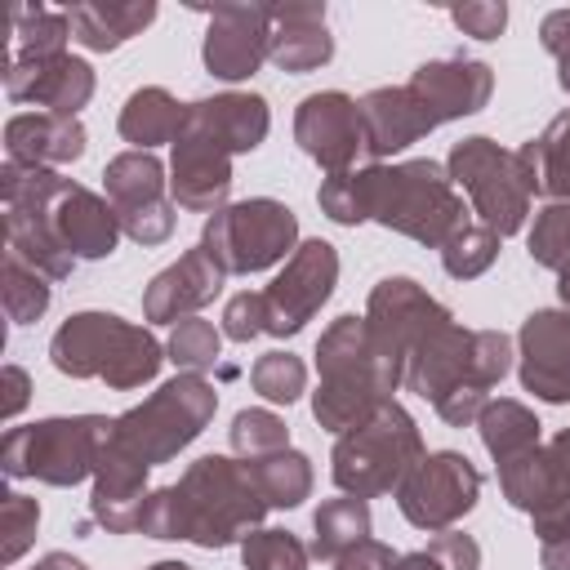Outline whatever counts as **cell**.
<instances>
[{"mask_svg":"<svg viewBox=\"0 0 570 570\" xmlns=\"http://www.w3.org/2000/svg\"><path fill=\"white\" fill-rule=\"evenodd\" d=\"M316 374H321V387L312 392V419L334 436L361 428L405 383L401 370H392L379 356L370 325L356 312H343L316 338Z\"/></svg>","mask_w":570,"mask_h":570,"instance_id":"cell-1","label":"cell"},{"mask_svg":"<svg viewBox=\"0 0 570 570\" xmlns=\"http://www.w3.org/2000/svg\"><path fill=\"white\" fill-rule=\"evenodd\" d=\"M365 218L387 232H401L428 249H441L459 227H468L463 196L454 191L445 165L419 156L396 165H365L356 169Z\"/></svg>","mask_w":570,"mask_h":570,"instance_id":"cell-2","label":"cell"},{"mask_svg":"<svg viewBox=\"0 0 570 570\" xmlns=\"http://www.w3.org/2000/svg\"><path fill=\"white\" fill-rule=\"evenodd\" d=\"M49 361L67 379H102L111 392H134L160 374L165 347L147 325L116 312H76L53 330Z\"/></svg>","mask_w":570,"mask_h":570,"instance_id":"cell-3","label":"cell"},{"mask_svg":"<svg viewBox=\"0 0 570 570\" xmlns=\"http://www.w3.org/2000/svg\"><path fill=\"white\" fill-rule=\"evenodd\" d=\"M174 485L183 499V539L196 548H227L267 517V499L245 459L200 454Z\"/></svg>","mask_w":570,"mask_h":570,"instance_id":"cell-4","label":"cell"},{"mask_svg":"<svg viewBox=\"0 0 570 570\" xmlns=\"http://www.w3.org/2000/svg\"><path fill=\"white\" fill-rule=\"evenodd\" d=\"M214 410H218V392L205 374H174L147 401L116 414L111 445L147 468L169 463L178 450H187L214 423Z\"/></svg>","mask_w":570,"mask_h":570,"instance_id":"cell-5","label":"cell"},{"mask_svg":"<svg viewBox=\"0 0 570 570\" xmlns=\"http://www.w3.org/2000/svg\"><path fill=\"white\" fill-rule=\"evenodd\" d=\"M423 432L414 414L401 401H387L374 410L361 428L343 432L330 450V476L343 494L356 499H379L405 481V472L423 459Z\"/></svg>","mask_w":570,"mask_h":570,"instance_id":"cell-6","label":"cell"},{"mask_svg":"<svg viewBox=\"0 0 570 570\" xmlns=\"http://www.w3.org/2000/svg\"><path fill=\"white\" fill-rule=\"evenodd\" d=\"M107 436V414H58L27 428H9L0 441V468L9 481L31 476L45 485H80L85 476H94Z\"/></svg>","mask_w":570,"mask_h":570,"instance_id":"cell-7","label":"cell"},{"mask_svg":"<svg viewBox=\"0 0 570 570\" xmlns=\"http://www.w3.org/2000/svg\"><path fill=\"white\" fill-rule=\"evenodd\" d=\"M445 174L454 187L468 191L481 227H490L494 236H517L525 227L530 200H534V178H530L521 151H508L494 138L472 134L450 147Z\"/></svg>","mask_w":570,"mask_h":570,"instance_id":"cell-8","label":"cell"},{"mask_svg":"<svg viewBox=\"0 0 570 570\" xmlns=\"http://www.w3.org/2000/svg\"><path fill=\"white\" fill-rule=\"evenodd\" d=\"M200 245L227 276H254L298 249V214L285 200L249 196L209 214Z\"/></svg>","mask_w":570,"mask_h":570,"instance_id":"cell-9","label":"cell"},{"mask_svg":"<svg viewBox=\"0 0 570 570\" xmlns=\"http://www.w3.org/2000/svg\"><path fill=\"white\" fill-rule=\"evenodd\" d=\"M392 494H396L401 517L414 530L441 534V530H454V521H463L476 508V499H481V472L459 450H432V454H423L405 472V481Z\"/></svg>","mask_w":570,"mask_h":570,"instance_id":"cell-10","label":"cell"},{"mask_svg":"<svg viewBox=\"0 0 570 570\" xmlns=\"http://www.w3.org/2000/svg\"><path fill=\"white\" fill-rule=\"evenodd\" d=\"M102 191L120 218V232L138 245H165L174 236V200L169 178L156 151H120L102 165Z\"/></svg>","mask_w":570,"mask_h":570,"instance_id":"cell-11","label":"cell"},{"mask_svg":"<svg viewBox=\"0 0 570 570\" xmlns=\"http://www.w3.org/2000/svg\"><path fill=\"white\" fill-rule=\"evenodd\" d=\"M454 321L445 303H436L414 276H383L374 289H370V303H365V325H370V338L379 347V356L401 370L405 379V361L410 352L436 330Z\"/></svg>","mask_w":570,"mask_h":570,"instance_id":"cell-12","label":"cell"},{"mask_svg":"<svg viewBox=\"0 0 570 570\" xmlns=\"http://www.w3.org/2000/svg\"><path fill=\"white\" fill-rule=\"evenodd\" d=\"M334 285H338V254H334V245L321 240V236L298 240V249L285 258V267L276 272V281L263 289L267 334H276V338L298 334L325 307V298L334 294Z\"/></svg>","mask_w":570,"mask_h":570,"instance_id":"cell-13","label":"cell"},{"mask_svg":"<svg viewBox=\"0 0 570 570\" xmlns=\"http://www.w3.org/2000/svg\"><path fill=\"white\" fill-rule=\"evenodd\" d=\"M209 27H205V71L218 80H249L272 45V4L258 0H232V4H214L205 9Z\"/></svg>","mask_w":570,"mask_h":570,"instance_id":"cell-14","label":"cell"},{"mask_svg":"<svg viewBox=\"0 0 570 570\" xmlns=\"http://www.w3.org/2000/svg\"><path fill=\"white\" fill-rule=\"evenodd\" d=\"M294 142L325 169V174H347L356 151H365L361 134V102L343 89H321L307 94L294 111Z\"/></svg>","mask_w":570,"mask_h":570,"instance_id":"cell-15","label":"cell"},{"mask_svg":"<svg viewBox=\"0 0 570 570\" xmlns=\"http://www.w3.org/2000/svg\"><path fill=\"white\" fill-rule=\"evenodd\" d=\"M517 374L521 387L548 405L570 401V312L543 307L530 312L517 330Z\"/></svg>","mask_w":570,"mask_h":570,"instance_id":"cell-16","label":"cell"},{"mask_svg":"<svg viewBox=\"0 0 570 570\" xmlns=\"http://www.w3.org/2000/svg\"><path fill=\"white\" fill-rule=\"evenodd\" d=\"M40 209H45L49 232L62 240V249L76 263H94V258L116 254V245L125 236L111 200L98 196V191H89V187H80V183H71V178H62L58 191Z\"/></svg>","mask_w":570,"mask_h":570,"instance_id":"cell-17","label":"cell"},{"mask_svg":"<svg viewBox=\"0 0 570 570\" xmlns=\"http://www.w3.org/2000/svg\"><path fill=\"white\" fill-rule=\"evenodd\" d=\"M94 67L76 53H53V58H9L4 67V98L9 102H31L53 116H76L94 98Z\"/></svg>","mask_w":570,"mask_h":570,"instance_id":"cell-18","label":"cell"},{"mask_svg":"<svg viewBox=\"0 0 570 570\" xmlns=\"http://www.w3.org/2000/svg\"><path fill=\"white\" fill-rule=\"evenodd\" d=\"M410 89H414L419 102L432 111V120L445 125V120L476 116V111L490 102V94H494V71H490V62L463 58V53H454V58H432V62L414 67Z\"/></svg>","mask_w":570,"mask_h":570,"instance_id":"cell-19","label":"cell"},{"mask_svg":"<svg viewBox=\"0 0 570 570\" xmlns=\"http://www.w3.org/2000/svg\"><path fill=\"white\" fill-rule=\"evenodd\" d=\"M227 272L209 258L205 245H191L178 263H169L165 272H156L142 289V316L156 325H178L187 316H196L205 303H214V294L223 289Z\"/></svg>","mask_w":570,"mask_h":570,"instance_id":"cell-20","label":"cell"},{"mask_svg":"<svg viewBox=\"0 0 570 570\" xmlns=\"http://www.w3.org/2000/svg\"><path fill=\"white\" fill-rule=\"evenodd\" d=\"M232 191V156L209 138L178 134L169 156V200L187 214H218Z\"/></svg>","mask_w":570,"mask_h":570,"instance_id":"cell-21","label":"cell"},{"mask_svg":"<svg viewBox=\"0 0 570 570\" xmlns=\"http://www.w3.org/2000/svg\"><path fill=\"white\" fill-rule=\"evenodd\" d=\"M267 129H272L267 98H263V94H236V89L187 102V120H183V134L209 138V142L223 147L227 156L254 151V147L267 138Z\"/></svg>","mask_w":570,"mask_h":570,"instance_id":"cell-22","label":"cell"},{"mask_svg":"<svg viewBox=\"0 0 570 570\" xmlns=\"http://www.w3.org/2000/svg\"><path fill=\"white\" fill-rule=\"evenodd\" d=\"M432 129H436V120L410 85H379L361 98V134H365V151L374 156V165L405 151L410 142H419Z\"/></svg>","mask_w":570,"mask_h":570,"instance_id":"cell-23","label":"cell"},{"mask_svg":"<svg viewBox=\"0 0 570 570\" xmlns=\"http://www.w3.org/2000/svg\"><path fill=\"white\" fill-rule=\"evenodd\" d=\"M116 423V419H111ZM147 463L129 459L125 450L102 445L98 454V468H94V494H89V517L107 530V534H134L138 521H142V503H147Z\"/></svg>","mask_w":570,"mask_h":570,"instance_id":"cell-24","label":"cell"},{"mask_svg":"<svg viewBox=\"0 0 570 570\" xmlns=\"http://www.w3.org/2000/svg\"><path fill=\"white\" fill-rule=\"evenodd\" d=\"M463 383H472V330H463L459 321H445V325H436L410 352V361H405V387L436 405L445 392H454Z\"/></svg>","mask_w":570,"mask_h":570,"instance_id":"cell-25","label":"cell"},{"mask_svg":"<svg viewBox=\"0 0 570 570\" xmlns=\"http://www.w3.org/2000/svg\"><path fill=\"white\" fill-rule=\"evenodd\" d=\"M267 58L276 71L303 76L334 58V36L325 27V4H272V45Z\"/></svg>","mask_w":570,"mask_h":570,"instance_id":"cell-26","label":"cell"},{"mask_svg":"<svg viewBox=\"0 0 570 570\" xmlns=\"http://www.w3.org/2000/svg\"><path fill=\"white\" fill-rule=\"evenodd\" d=\"M85 125L76 116H53V111H18L9 116L4 125V151L9 160H22V165H71L85 156Z\"/></svg>","mask_w":570,"mask_h":570,"instance_id":"cell-27","label":"cell"},{"mask_svg":"<svg viewBox=\"0 0 570 570\" xmlns=\"http://www.w3.org/2000/svg\"><path fill=\"white\" fill-rule=\"evenodd\" d=\"M156 4L151 0H80L67 9L71 40L89 53H111L125 40H134L142 27H151Z\"/></svg>","mask_w":570,"mask_h":570,"instance_id":"cell-28","label":"cell"},{"mask_svg":"<svg viewBox=\"0 0 570 570\" xmlns=\"http://www.w3.org/2000/svg\"><path fill=\"white\" fill-rule=\"evenodd\" d=\"M183 120H187V102H178V98H174L169 89H160V85H142V89H134V94L125 98L116 129H120V138H125L134 151H151V147H160V142H178Z\"/></svg>","mask_w":570,"mask_h":570,"instance_id":"cell-29","label":"cell"},{"mask_svg":"<svg viewBox=\"0 0 570 570\" xmlns=\"http://www.w3.org/2000/svg\"><path fill=\"white\" fill-rule=\"evenodd\" d=\"M499 490H503V499H508L512 508H521V512H530V517H534L539 508H548V503H557V499L570 494V485L561 481V472H557L548 445H534V450H521V454L503 459V463H499Z\"/></svg>","mask_w":570,"mask_h":570,"instance_id":"cell-30","label":"cell"},{"mask_svg":"<svg viewBox=\"0 0 570 570\" xmlns=\"http://www.w3.org/2000/svg\"><path fill=\"white\" fill-rule=\"evenodd\" d=\"M4 236H9V254H18L27 267H36L49 281H67L76 272V258L62 249V240L49 232L45 209H4Z\"/></svg>","mask_w":570,"mask_h":570,"instance_id":"cell-31","label":"cell"},{"mask_svg":"<svg viewBox=\"0 0 570 570\" xmlns=\"http://www.w3.org/2000/svg\"><path fill=\"white\" fill-rule=\"evenodd\" d=\"M517 151L534 178V196L570 200V107L561 116H552L543 125V134H534Z\"/></svg>","mask_w":570,"mask_h":570,"instance_id":"cell-32","label":"cell"},{"mask_svg":"<svg viewBox=\"0 0 570 570\" xmlns=\"http://www.w3.org/2000/svg\"><path fill=\"white\" fill-rule=\"evenodd\" d=\"M361 539H370V503L365 499L338 494V499H325L312 512V543H307V552L316 561H338Z\"/></svg>","mask_w":570,"mask_h":570,"instance_id":"cell-33","label":"cell"},{"mask_svg":"<svg viewBox=\"0 0 570 570\" xmlns=\"http://www.w3.org/2000/svg\"><path fill=\"white\" fill-rule=\"evenodd\" d=\"M539 428H543V423L534 419V410L521 405V401H508V396L490 401V405L481 410V419H476L481 445H485V454H490L494 463H503V459H512V454H521V450H534V445H539Z\"/></svg>","mask_w":570,"mask_h":570,"instance_id":"cell-34","label":"cell"},{"mask_svg":"<svg viewBox=\"0 0 570 570\" xmlns=\"http://www.w3.org/2000/svg\"><path fill=\"white\" fill-rule=\"evenodd\" d=\"M267 508H298L312 494V459L303 450H281L272 459H254L249 463Z\"/></svg>","mask_w":570,"mask_h":570,"instance_id":"cell-35","label":"cell"},{"mask_svg":"<svg viewBox=\"0 0 570 570\" xmlns=\"http://www.w3.org/2000/svg\"><path fill=\"white\" fill-rule=\"evenodd\" d=\"M71 22L58 9L45 4H18L13 9V53L9 58H53L67 53Z\"/></svg>","mask_w":570,"mask_h":570,"instance_id":"cell-36","label":"cell"},{"mask_svg":"<svg viewBox=\"0 0 570 570\" xmlns=\"http://www.w3.org/2000/svg\"><path fill=\"white\" fill-rule=\"evenodd\" d=\"M0 298H4V316L13 325H31L49 312V276H40L36 267H27L18 254H4V267H0Z\"/></svg>","mask_w":570,"mask_h":570,"instance_id":"cell-37","label":"cell"},{"mask_svg":"<svg viewBox=\"0 0 570 570\" xmlns=\"http://www.w3.org/2000/svg\"><path fill=\"white\" fill-rule=\"evenodd\" d=\"M499 240H503V236H494V232L481 227V223L459 227V232L441 245V267H445V276H454V281H476L481 272L494 267Z\"/></svg>","mask_w":570,"mask_h":570,"instance_id":"cell-38","label":"cell"},{"mask_svg":"<svg viewBox=\"0 0 570 570\" xmlns=\"http://www.w3.org/2000/svg\"><path fill=\"white\" fill-rule=\"evenodd\" d=\"M249 383H254V392L263 396V401H272V405H294L303 392H307V365H303V356H294V352H263L254 365H249Z\"/></svg>","mask_w":570,"mask_h":570,"instance_id":"cell-39","label":"cell"},{"mask_svg":"<svg viewBox=\"0 0 570 570\" xmlns=\"http://www.w3.org/2000/svg\"><path fill=\"white\" fill-rule=\"evenodd\" d=\"M227 432H232L236 459H245V463L272 459V454L289 450V428H285V419L272 414V410H258V405H254V410H240Z\"/></svg>","mask_w":570,"mask_h":570,"instance_id":"cell-40","label":"cell"},{"mask_svg":"<svg viewBox=\"0 0 570 570\" xmlns=\"http://www.w3.org/2000/svg\"><path fill=\"white\" fill-rule=\"evenodd\" d=\"M307 561H312L307 543L289 530L258 525L240 539V566L245 570H307Z\"/></svg>","mask_w":570,"mask_h":570,"instance_id":"cell-41","label":"cell"},{"mask_svg":"<svg viewBox=\"0 0 570 570\" xmlns=\"http://www.w3.org/2000/svg\"><path fill=\"white\" fill-rule=\"evenodd\" d=\"M525 249L539 267L548 272H566L570 267V200H548L539 214H534V227L525 236Z\"/></svg>","mask_w":570,"mask_h":570,"instance_id":"cell-42","label":"cell"},{"mask_svg":"<svg viewBox=\"0 0 570 570\" xmlns=\"http://www.w3.org/2000/svg\"><path fill=\"white\" fill-rule=\"evenodd\" d=\"M165 352H169V361H174L183 374H200V370H209V365L218 361V352H223V330H214V321H205V316H187V321L174 325Z\"/></svg>","mask_w":570,"mask_h":570,"instance_id":"cell-43","label":"cell"},{"mask_svg":"<svg viewBox=\"0 0 570 570\" xmlns=\"http://www.w3.org/2000/svg\"><path fill=\"white\" fill-rule=\"evenodd\" d=\"M36 525H40V503L27 494H4L0 503V566H13L31 543H36Z\"/></svg>","mask_w":570,"mask_h":570,"instance_id":"cell-44","label":"cell"},{"mask_svg":"<svg viewBox=\"0 0 570 570\" xmlns=\"http://www.w3.org/2000/svg\"><path fill=\"white\" fill-rule=\"evenodd\" d=\"M316 205H321L325 218H334V223H343V227L365 223V200H361V178H356V169H347V174H325V183H321V191H316Z\"/></svg>","mask_w":570,"mask_h":570,"instance_id":"cell-45","label":"cell"},{"mask_svg":"<svg viewBox=\"0 0 570 570\" xmlns=\"http://www.w3.org/2000/svg\"><path fill=\"white\" fill-rule=\"evenodd\" d=\"M512 338L503 330H472V383L476 387H494L508 370H512Z\"/></svg>","mask_w":570,"mask_h":570,"instance_id":"cell-46","label":"cell"},{"mask_svg":"<svg viewBox=\"0 0 570 570\" xmlns=\"http://www.w3.org/2000/svg\"><path fill=\"white\" fill-rule=\"evenodd\" d=\"M218 330H223V338H232V343H249V338L267 334V303H263V289H245V294L227 298Z\"/></svg>","mask_w":570,"mask_h":570,"instance_id":"cell-47","label":"cell"},{"mask_svg":"<svg viewBox=\"0 0 570 570\" xmlns=\"http://www.w3.org/2000/svg\"><path fill=\"white\" fill-rule=\"evenodd\" d=\"M138 534H147V539H183V499H178V485H160V490L147 494Z\"/></svg>","mask_w":570,"mask_h":570,"instance_id":"cell-48","label":"cell"},{"mask_svg":"<svg viewBox=\"0 0 570 570\" xmlns=\"http://www.w3.org/2000/svg\"><path fill=\"white\" fill-rule=\"evenodd\" d=\"M450 22L472 40H499L508 27V4L503 0H468V4L450 9Z\"/></svg>","mask_w":570,"mask_h":570,"instance_id":"cell-49","label":"cell"},{"mask_svg":"<svg viewBox=\"0 0 570 570\" xmlns=\"http://www.w3.org/2000/svg\"><path fill=\"white\" fill-rule=\"evenodd\" d=\"M539 45L557 58V85L570 94V9H552L539 22Z\"/></svg>","mask_w":570,"mask_h":570,"instance_id":"cell-50","label":"cell"},{"mask_svg":"<svg viewBox=\"0 0 570 570\" xmlns=\"http://www.w3.org/2000/svg\"><path fill=\"white\" fill-rule=\"evenodd\" d=\"M428 552L441 561V570H481V543L463 530H441Z\"/></svg>","mask_w":570,"mask_h":570,"instance_id":"cell-51","label":"cell"},{"mask_svg":"<svg viewBox=\"0 0 570 570\" xmlns=\"http://www.w3.org/2000/svg\"><path fill=\"white\" fill-rule=\"evenodd\" d=\"M490 405V392L485 387H472V383H463V387H454V392H445L432 410L450 423V428H472L476 419H481V410Z\"/></svg>","mask_w":570,"mask_h":570,"instance_id":"cell-52","label":"cell"},{"mask_svg":"<svg viewBox=\"0 0 570 570\" xmlns=\"http://www.w3.org/2000/svg\"><path fill=\"white\" fill-rule=\"evenodd\" d=\"M530 525H534L539 548H548V543H566V539H570V494L557 499V503H548V508H539V512L530 517Z\"/></svg>","mask_w":570,"mask_h":570,"instance_id":"cell-53","label":"cell"},{"mask_svg":"<svg viewBox=\"0 0 570 570\" xmlns=\"http://www.w3.org/2000/svg\"><path fill=\"white\" fill-rule=\"evenodd\" d=\"M396 552L387 548V543H379V539H361L352 552H343L338 561H334V570H396Z\"/></svg>","mask_w":570,"mask_h":570,"instance_id":"cell-54","label":"cell"},{"mask_svg":"<svg viewBox=\"0 0 570 570\" xmlns=\"http://www.w3.org/2000/svg\"><path fill=\"white\" fill-rule=\"evenodd\" d=\"M4 401H0V414L4 419H13L22 405H27V396H31V374L22 370V365H4Z\"/></svg>","mask_w":570,"mask_h":570,"instance_id":"cell-55","label":"cell"},{"mask_svg":"<svg viewBox=\"0 0 570 570\" xmlns=\"http://www.w3.org/2000/svg\"><path fill=\"white\" fill-rule=\"evenodd\" d=\"M548 454H552V463H557V472H561V481L570 485V428H561V432L552 436V445H548Z\"/></svg>","mask_w":570,"mask_h":570,"instance_id":"cell-56","label":"cell"},{"mask_svg":"<svg viewBox=\"0 0 570 570\" xmlns=\"http://www.w3.org/2000/svg\"><path fill=\"white\" fill-rule=\"evenodd\" d=\"M539 561H543V570H570V539L566 543H548Z\"/></svg>","mask_w":570,"mask_h":570,"instance_id":"cell-57","label":"cell"},{"mask_svg":"<svg viewBox=\"0 0 570 570\" xmlns=\"http://www.w3.org/2000/svg\"><path fill=\"white\" fill-rule=\"evenodd\" d=\"M396 570H441V561H436L428 548H419V552H405V557L396 561Z\"/></svg>","mask_w":570,"mask_h":570,"instance_id":"cell-58","label":"cell"},{"mask_svg":"<svg viewBox=\"0 0 570 570\" xmlns=\"http://www.w3.org/2000/svg\"><path fill=\"white\" fill-rule=\"evenodd\" d=\"M31 570H80V561H76L71 552H45Z\"/></svg>","mask_w":570,"mask_h":570,"instance_id":"cell-59","label":"cell"},{"mask_svg":"<svg viewBox=\"0 0 570 570\" xmlns=\"http://www.w3.org/2000/svg\"><path fill=\"white\" fill-rule=\"evenodd\" d=\"M557 294H561V307L570 312V267H566V272L557 276Z\"/></svg>","mask_w":570,"mask_h":570,"instance_id":"cell-60","label":"cell"},{"mask_svg":"<svg viewBox=\"0 0 570 570\" xmlns=\"http://www.w3.org/2000/svg\"><path fill=\"white\" fill-rule=\"evenodd\" d=\"M142 570H191L187 561H151V566H142Z\"/></svg>","mask_w":570,"mask_h":570,"instance_id":"cell-61","label":"cell"},{"mask_svg":"<svg viewBox=\"0 0 570 570\" xmlns=\"http://www.w3.org/2000/svg\"><path fill=\"white\" fill-rule=\"evenodd\" d=\"M80 570H89V566H80Z\"/></svg>","mask_w":570,"mask_h":570,"instance_id":"cell-62","label":"cell"}]
</instances>
